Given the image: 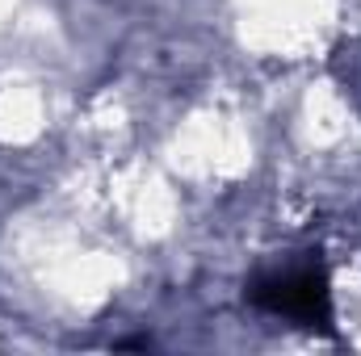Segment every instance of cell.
Returning <instances> with one entry per match:
<instances>
[{
    "label": "cell",
    "mask_w": 361,
    "mask_h": 356,
    "mask_svg": "<svg viewBox=\"0 0 361 356\" xmlns=\"http://www.w3.org/2000/svg\"><path fill=\"white\" fill-rule=\"evenodd\" d=\"M248 298L269 310L281 314L298 327H311V331H328L332 327V289H328V272L319 265H294L269 272L261 281H252Z\"/></svg>",
    "instance_id": "6da1fadb"
}]
</instances>
